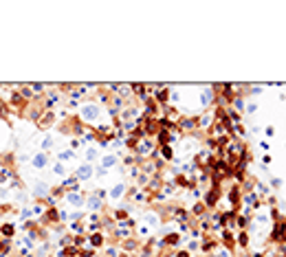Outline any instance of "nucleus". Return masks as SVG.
<instances>
[{
  "mask_svg": "<svg viewBox=\"0 0 286 257\" xmlns=\"http://www.w3.org/2000/svg\"><path fill=\"white\" fill-rule=\"evenodd\" d=\"M70 156H73V154H70V152H64V154H62V160H68Z\"/></svg>",
  "mask_w": 286,
  "mask_h": 257,
  "instance_id": "20e7f679",
  "label": "nucleus"
},
{
  "mask_svg": "<svg viewBox=\"0 0 286 257\" xmlns=\"http://www.w3.org/2000/svg\"><path fill=\"white\" fill-rule=\"evenodd\" d=\"M33 191H35V193H46V185H42V183H40V185H35Z\"/></svg>",
  "mask_w": 286,
  "mask_h": 257,
  "instance_id": "f03ea898",
  "label": "nucleus"
},
{
  "mask_svg": "<svg viewBox=\"0 0 286 257\" xmlns=\"http://www.w3.org/2000/svg\"><path fill=\"white\" fill-rule=\"evenodd\" d=\"M33 165H35V167H44V165H46V156H44V154L33 156Z\"/></svg>",
  "mask_w": 286,
  "mask_h": 257,
  "instance_id": "f257e3e1",
  "label": "nucleus"
},
{
  "mask_svg": "<svg viewBox=\"0 0 286 257\" xmlns=\"http://www.w3.org/2000/svg\"><path fill=\"white\" fill-rule=\"evenodd\" d=\"M79 176H81V178L90 176V167H88V169H86V167H81V169H79Z\"/></svg>",
  "mask_w": 286,
  "mask_h": 257,
  "instance_id": "7ed1b4c3",
  "label": "nucleus"
}]
</instances>
